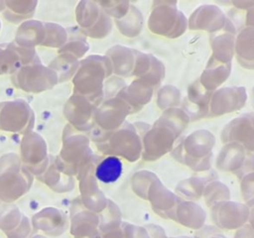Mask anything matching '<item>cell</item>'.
I'll use <instances>...</instances> for the list:
<instances>
[{"mask_svg": "<svg viewBox=\"0 0 254 238\" xmlns=\"http://www.w3.org/2000/svg\"><path fill=\"white\" fill-rule=\"evenodd\" d=\"M189 122L190 118L181 107L165 110L142 138V159L156 161L171 152Z\"/></svg>", "mask_w": 254, "mask_h": 238, "instance_id": "1", "label": "cell"}, {"mask_svg": "<svg viewBox=\"0 0 254 238\" xmlns=\"http://www.w3.org/2000/svg\"><path fill=\"white\" fill-rule=\"evenodd\" d=\"M112 73V65L106 56L92 55L79 61L73 77L74 93L85 96L95 105L103 101V85Z\"/></svg>", "mask_w": 254, "mask_h": 238, "instance_id": "2", "label": "cell"}, {"mask_svg": "<svg viewBox=\"0 0 254 238\" xmlns=\"http://www.w3.org/2000/svg\"><path fill=\"white\" fill-rule=\"evenodd\" d=\"M214 144L213 134L206 129H199L182 139L172 151V156L195 172H205L211 167Z\"/></svg>", "mask_w": 254, "mask_h": 238, "instance_id": "3", "label": "cell"}, {"mask_svg": "<svg viewBox=\"0 0 254 238\" xmlns=\"http://www.w3.org/2000/svg\"><path fill=\"white\" fill-rule=\"evenodd\" d=\"M149 128L150 125L144 122L125 121L107 137V153L112 154L111 156L122 157L128 162L137 161L142 155V138Z\"/></svg>", "mask_w": 254, "mask_h": 238, "instance_id": "4", "label": "cell"}, {"mask_svg": "<svg viewBox=\"0 0 254 238\" xmlns=\"http://www.w3.org/2000/svg\"><path fill=\"white\" fill-rule=\"evenodd\" d=\"M148 28L156 35L176 39L188 29V19L176 1H156L148 19Z\"/></svg>", "mask_w": 254, "mask_h": 238, "instance_id": "5", "label": "cell"}, {"mask_svg": "<svg viewBox=\"0 0 254 238\" xmlns=\"http://www.w3.org/2000/svg\"><path fill=\"white\" fill-rule=\"evenodd\" d=\"M16 86L28 92H41L51 89L58 82L57 73L50 67L44 66L41 61L22 66L13 75Z\"/></svg>", "mask_w": 254, "mask_h": 238, "instance_id": "6", "label": "cell"}, {"mask_svg": "<svg viewBox=\"0 0 254 238\" xmlns=\"http://www.w3.org/2000/svg\"><path fill=\"white\" fill-rule=\"evenodd\" d=\"M130 114L128 105L119 96L104 99L97 107L94 113V123L98 129L108 132L110 135L117 130L126 121Z\"/></svg>", "mask_w": 254, "mask_h": 238, "instance_id": "7", "label": "cell"}, {"mask_svg": "<svg viewBox=\"0 0 254 238\" xmlns=\"http://www.w3.org/2000/svg\"><path fill=\"white\" fill-rule=\"evenodd\" d=\"M247 91L243 86H224L214 90L210 97L207 117H218L244 107Z\"/></svg>", "mask_w": 254, "mask_h": 238, "instance_id": "8", "label": "cell"}, {"mask_svg": "<svg viewBox=\"0 0 254 238\" xmlns=\"http://www.w3.org/2000/svg\"><path fill=\"white\" fill-rule=\"evenodd\" d=\"M221 141L238 143L247 152L254 153V113H244L228 122L221 132Z\"/></svg>", "mask_w": 254, "mask_h": 238, "instance_id": "9", "label": "cell"}, {"mask_svg": "<svg viewBox=\"0 0 254 238\" xmlns=\"http://www.w3.org/2000/svg\"><path fill=\"white\" fill-rule=\"evenodd\" d=\"M226 20V15L218 6L203 4L190 14L188 28L192 31H205L211 35L224 29Z\"/></svg>", "mask_w": 254, "mask_h": 238, "instance_id": "10", "label": "cell"}, {"mask_svg": "<svg viewBox=\"0 0 254 238\" xmlns=\"http://www.w3.org/2000/svg\"><path fill=\"white\" fill-rule=\"evenodd\" d=\"M249 209L246 204L225 200L211 207L213 222L223 229H235L243 226L248 220Z\"/></svg>", "mask_w": 254, "mask_h": 238, "instance_id": "11", "label": "cell"}, {"mask_svg": "<svg viewBox=\"0 0 254 238\" xmlns=\"http://www.w3.org/2000/svg\"><path fill=\"white\" fill-rule=\"evenodd\" d=\"M34 49L24 48L15 42L0 45V74L15 73L22 66L41 61Z\"/></svg>", "mask_w": 254, "mask_h": 238, "instance_id": "12", "label": "cell"}, {"mask_svg": "<svg viewBox=\"0 0 254 238\" xmlns=\"http://www.w3.org/2000/svg\"><path fill=\"white\" fill-rule=\"evenodd\" d=\"M212 92L206 90L195 79L188 88V93L182 101L181 108L189 116L190 121H197L202 118H207L209 111V102Z\"/></svg>", "mask_w": 254, "mask_h": 238, "instance_id": "13", "label": "cell"}, {"mask_svg": "<svg viewBox=\"0 0 254 238\" xmlns=\"http://www.w3.org/2000/svg\"><path fill=\"white\" fill-rule=\"evenodd\" d=\"M147 200L150 201L152 209L161 217L174 219L176 208L182 198L169 190L157 178L149 188Z\"/></svg>", "mask_w": 254, "mask_h": 238, "instance_id": "14", "label": "cell"}, {"mask_svg": "<svg viewBox=\"0 0 254 238\" xmlns=\"http://www.w3.org/2000/svg\"><path fill=\"white\" fill-rule=\"evenodd\" d=\"M155 89L141 78H135L130 84L126 85L117 96H119L128 105L130 114L140 111L146 104H148Z\"/></svg>", "mask_w": 254, "mask_h": 238, "instance_id": "15", "label": "cell"}, {"mask_svg": "<svg viewBox=\"0 0 254 238\" xmlns=\"http://www.w3.org/2000/svg\"><path fill=\"white\" fill-rule=\"evenodd\" d=\"M33 117V110L29 104L22 100L16 99L0 103V123L7 130H14L18 124L26 123V119Z\"/></svg>", "mask_w": 254, "mask_h": 238, "instance_id": "16", "label": "cell"}, {"mask_svg": "<svg viewBox=\"0 0 254 238\" xmlns=\"http://www.w3.org/2000/svg\"><path fill=\"white\" fill-rule=\"evenodd\" d=\"M106 57L111 62L112 73L119 77L132 76L135 61V49L115 45L106 52Z\"/></svg>", "mask_w": 254, "mask_h": 238, "instance_id": "17", "label": "cell"}, {"mask_svg": "<svg viewBox=\"0 0 254 238\" xmlns=\"http://www.w3.org/2000/svg\"><path fill=\"white\" fill-rule=\"evenodd\" d=\"M235 36L225 27L221 31L209 35L211 57L219 62L230 63L235 52Z\"/></svg>", "mask_w": 254, "mask_h": 238, "instance_id": "18", "label": "cell"}, {"mask_svg": "<svg viewBox=\"0 0 254 238\" xmlns=\"http://www.w3.org/2000/svg\"><path fill=\"white\" fill-rule=\"evenodd\" d=\"M230 72L231 62L222 63L210 57L198 80L206 90L213 92L229 77Z\"/></svg>", "mask_w": 254, "mask_h": 238, "instance_id": "19", "label": "cell"}, {"mask_svg": "<svg viewBox=\"0 0 254 238\" xmlns=\"http://www.w3.org/2000/svg\"><path fill=\"white\" fill-rule=\"evenodd\" d=\"M234 56L246 69H254V28L244 27L235 36Z\"/></svg>", "mask_w": 254, "mask_h": 238, "instance_id": "20", "label": "cell"}, {"mask_svg": "<svg viewBox=\"0 0 254 238\" xmlns=\"http://www.w3.org/2000/svg\"><path fill=\"white\" fill-rule=\"evenodd\" d=\"M247 151L238 143H226L216 159V168L223 172L236 174L243 166Z\"/></svg>", "mask_w": 254, "mask_h": 238, "instance_id": "21", "label": "cell"}, {"mask_svg": "<svg viewBox=\"0 0 254 238\" xmlns=\"http://www.w3.org/2000/svg\"><path fill=\"white\" fill-rule=\"evenodd\" d=\"M205 218L206 215L204 210L191 200H181L176 208L174 216L175 221L193 229L200 228L203 225Z\"/></svg>", "mask_w": 254, "mask_h": 238, "instance_id": "22", "label": "cell"}, {"mask_svg": "<svg viewBox=\"0 0 254 238\" xmlns=\"http://www.w3.org/2000/svg\"><path fill=\"white\" fill-rule=\"evenodd\" d=\"M97 105L87 99L85 96L74 93L66 102L64 112L69 113L70 117L80 121L83 124L94 122V113Z\"/></svg>", "mask_w": 254, "mask_h": 238, "instance_id": "23", "label": "cell"}, {"mask_svg": "<svg viewBox=\"0 0 254 238\" xmlns=\"http://www.w3.org/2000/svg\"><path fill=\"white\" fill-rule=\"evenodd\" d=\"M44 33L43 23L38 21L25 22L17 31V41L15 43L24 48L34 49V46L43 44Z\"/></svg>", "mask_w": 254, "mask_h": 238, "instance_id": "24", "label": "cell"}, {"mask_svg": "<svg viewBox=\"0 0 254 238\" xmlns=\"http://www.w3.org/2000/svg\"><path fill=\"white\" fill-rule=\"evenodd\" d=\"M123 172L121 160L116 156H107L95 167L94 177L103 183L115 182Z\"/></svg>", "mask_w": 254, "mask_h": 238, "instance_id": "25", "label": "cell"}, {"mask_svg": "<svg viewBox=\"0 0 254 238\" xmlns=\"http://www.w3.org/2000/svg\"><path fill=\"white\" fill-rule=\"evenodd\" d=\"M144 24V18L142 12L133 4L130 5L128 13L115 20V25L119 32L127 38H135L140 35Z\"/></svg>", "mask_w": 254, "mask_h": 238, "instance_id": "26", "label": "cell"}, {"mask_svg": "<svg viewBox=\"0 0 254 238\" xmlns=\"http://www.w3.org/2000/svg\"><path fill=\"white\" fill-rule=\"evenodd\" d=\"M103 13L98 2L84 1L78 3L76 7V20L81 32L91 29L100 19Z\"/></svg>", "mask_w": 254, "mask_h": 238, "instance_id": "27", "label": "cell"}, {"mask_svg": "<svg viewBox=\"0 0 254 238\" xmlns=\"http://www.w3.org/2000/svg\"><path fill=\"white\" fill-rule=\"evenodd\" d=\"M67 43H65L60 50L61 54H69L76 59L83 57L88 51L89 45L86 41V36L81 32L78 27H72L67 29Z\"/></svg>", "mask_w": 254, "mask_h": 238, "instance_id": "28", "label": "cell"}, {"mask_svg": "<svg viewBox=\"0 0 254 238\" xmlns=\"http://www.w3.org/2000/svg\"><path fill=\"white\" fill-rule=\"evenodd\" d=\"M209 179L201 177H190L178 183L176 186L177 193L189 200L198 199L202 196L204 187ZM211 180V179H210Z\"/></svg>", "mask_w": 254, "mask_h": 238, "instance_id": "29", "label": "cell"}, {"mask_svg": "<svg viewBox=\"0 0 254 238\" xmlns=\"http://www.w3.org/2000/svg\"><path fill=\"white\" fill-rule=\"evenodd\" d=\"M202 195L208 207H212L218 202L230 199L229 188L223 182L214 179H211L206 183Z\"/></svg>", "mask_w": 254, "mask_h": 238, "instance_id": "30", "label": "cell"}, {"mask_svg": "<svg viewBox=\"0 0 254 238\" xmlns=\"http://www.w3.org/2000/svg\"><path fill=\"white\" fill-rule=\"evenodd\" d=\"M181 103V92L174 85L166 84L159 87L157 91V105L165 111L170 108L179 107Z\"/></svg>", "mask_w": 254, "mask_h": 238, "instance_id": "31", "label": "cell"}, {"mask_svg": "<svg viewBox=\"0 0 254 238\" xmlns=\"http://www.w3.org/2000/svg\"><path fill=\"white\" fill-rule=\"evenodd\" d=\"M157 178H159L152 172H148V171L137 172L133 175L131 178L132 189L138 196L147 200L149 188Z\"/></svg>", "mask_w": 254, "mask_h": 238, "instance_id": "32", "label": "cell"}, {"mask_svg": "<svg viewBox=\"0 0 254 238\" xmlns=\"http://www.w3.org/2000/svg\"><path fill=\"white\" fill-rule=\"evenodd\" d=\"M165 71L166 69H165L164 63L159 59H157L152 55L150 69L146 74H144L139 78H141L142 80L147 82L149 85H151L154 89H156L160 87L161 82L165 77Z\"/></svg>", "mask_w": 254, "mask_h": 238, "instance_id": "33", "label": "cell"}, {"mask_svg": "<svg viewBox=\"0 0 254 238\" xmlns=\"http://www.w3.org/2000/svg\"><path fill=\"white\" fill-rule=\"evenodd\" d=\"M112 29V20L111 17H109L104 11L99 19V21L89 30L82 32L85 36H88L90 38L94 39H102L106 37Z\"/></svg>", "mask_w": 254, "mask_h": 238, "instance_id": "34", "label": "cell"}, {"mask_svg": "<svg viewBox=\"0 0 254 238\" xmlns=\"http://www.w3.org/2000/svg\"><path fill=\"white\" fill-rule=\"evenodd\" d=\"M98 4L109 17H113L115 20L124 17L128 13L131 5L128 1H107L98 2Z\"/></svg>", "mask_w": 254, "mask_h": 238, "instance_id": "35", "label": "cell"}, {"mask_svg": "<svg viewBox=\"0 0 254 238\" xmlns=\"http://www.w3.org/2000/svg\"><path fill=\"white\" fill-rule=\"evenodd\" d=\"M151 54H145L135 50V61L132 76L139 78L146 74L151 66Z\"/></svg>", "mask_w": 254, "mask_h": 238, "instance_id": "36", "label": "cell"}, {"mask_svg": "<svg viewBox=\"0 0 254 238\" xmlns=\"http://www.w3.org/2000/svg\"><path fill=\"white\" fill-rule=\"evenodd\" d=\"M126 86L123 78L119 76L108 77L103 85V99L112 98L118 95V93Z\"/></svg>", "mask_w": 254, "mask_h": 238, "instance_id": "37", "label": "cell"}, {"mask_svg": "<svg viewBox=\"0 0 254 238\" xmlns=\"http://www.w3.org/2000/svg\"><path fill=\"white\" fill-rule=\"evenodd\" d=\"M240 179V190L243 198L248 201L254 198V171L243 175Z\"/></svg>", "mask_w": 254, "mask_h": 238, "instance_id": "38", "label": "cell"}, {"mask_svg": "<svg viewBox=\"0 0 254 238\" xmlns=\"http://www.w3.org/2000/svg\"><path fill=\"white\" fill-rule=\"evenodd\" d=\"M126 228L127 238H148L150 237V231L147 226L138 227L135 225H131L128 223L124 224Z\"/></svg>", "mask_w": 254, "mask_h": 238, "instance_id": "39", "label": "cell"}, {"mask_svg": "<svg viewBox=\"0 0 254 238\" xmlns=\"http://www.w3.org/2000/svg\"><path fill=\"white\" fill-rule=\"evenodd\" d=\"M217 231L218 230L212 226H206L196 233L195 238H225Z\"/></svg>", "mask_w": 254, "mask_h": 238, "instance_id": "40", "label": "cell"}, {"mask_svg": "<svg viewBox=\"0 0 254 238\" xmlns=\"http://www.w3.org/2000/svg\"><path fill=\"white\" fill-rule=\"evenodd\" d=\"M234 238H254V229L250 225H243L236 232Z\"/></svg>", "mask_w": 254, "mask_h": 238, "instance_id": "41", "label": "cell"}, {"mask_svg": "<svg viewBox=\"0 0 254 238\" xmlns=\"http://www.w3.org/2000/svg\"><path fill=\"white\" fill-rule=\"evenodd\" d=\"M244 25H245V27L254 28V5L245 11Z\"/></svg>", "mask_w": 254, "mask_h": 238, "instance_id": "42", "label": "cell"}, {"mask_svg": "<svg viewBox=\"0 0 254 238\" xmlns=\"http://www.w3.org/2000/svg\"><path fill=\"white\" fill-rule=\"evenodd\" d=\"M232 5L234 6V8L245 12L254 5V1H234L232 2Z\"/></svg>", "mask_w": 254, "mask_h": 238, "instance_id": "43", "label": "cell"}, {"mask_svg": "<svg viewBox=\"0 0 254 238\" xmlns=\"http://www.w3.org/2000/svg\"><path fill=\"white\" fill-rule=\"evenodd\" d=\"M248 209H249V215H248V221L250 223V226L254 229V198L247 201Z\"/></svg>", "mask_w": 254, "mask_h": 238, "instance_id": "44", "label": "cell"}, {"mask_svg": "<svg viewBox=\"0 0 254 238\" xmlns=\"http://www.w3.org/2000/svg\"><path fill=\"white\" fill-rule=\"evenodd\" d=\"M251 103H252V107L254 109V87L251 90Z\"/></svg>", "mask_w": 254, "mask_h": 238, "instance_id": "45", "label": "cell"}, {"mask_svg": "<svg viewBox=\"0 0 254 238\" xmlns=\"http://www.w3.org/2000/svg\"><path fill=\"white\" fill-rule=\"evenodd\" d=\"M183 238H184V237H183ZM188 238H189V237H188Z\"/></svg>", "mask_w": 254, "mask_h": 238, "instance_id": "46", "label": "cell"}]
</instances>
